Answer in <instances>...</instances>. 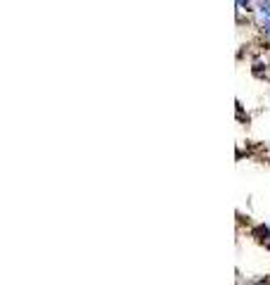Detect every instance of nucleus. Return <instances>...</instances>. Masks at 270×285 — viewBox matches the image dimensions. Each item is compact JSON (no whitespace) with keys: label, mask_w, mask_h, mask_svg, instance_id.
Masks as SVG:
<instances>
[{"label":"nucleus","mask_w":270,"mask_h":285,"mask_svg":"<svg viewBox=\"0 0 270 285\" xmlns=\"http://www.w3.org/2000/svg\"><path fill=\"white\" fill-rule=\"evenodd\" d=\"M258 12H261L263 22H270V0H258Z\"/></svg>","instance_id":"obj_1"}]
</instances>
